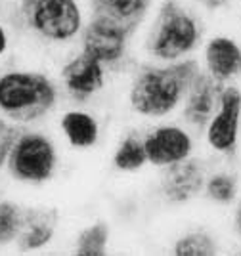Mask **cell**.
<instances>
[{
	"label": "cell",
	"mask_w": 241,
	"mask_h": 256,
	"mask_svg": "<svg viewBox=\"0 0 241 256\" xmlns=\"http://www.w3.org/2000/svg\"><path fill=\"white\" fill-rule=\"evenodd\" d=\"M109 226L98 220L83 228L75 239L73 252L79 256H104L109 252Z\"/></svg>",
	"instance_id": "cell-19"
},
{
	"label": "cell",
	"mask_w": 241,
	"mask_h": 256,
	"mask_svg": "<svg viewBox=\"0 0 241 256\" xmlns=\"http://www.w3.org/2000/svg\"><path fill=\"white\" fill-rule=\"evenodd\" d=\"M105 65L84 50L75 52L60 69V80L65 94L77 104H86L105 88Z\"/></svg>",
	"instance_id": "cell-9"
},
{
	"label": "cell",
	"mask_w": 241,
	"mask_h": 256,
	"mask_svg": "<svg viewBox=\"0 0 241 256\" xmlns=\"http://www.w3.org/2000/svg\"><path fill=\"white\" fill-rule=\"evenodd\" d=\"M231 224H233V232H235V235L241 239V199H237V203H235Z\"/></svg>",
	"instance_id": "cell-23"
},
{
	"label": "cell",
	"mask_w": 241,
	"mask_h": 256,
	"mask_svg": "<svg viewBox=\"0 0 241 256\" xmlns=\"http://www.w3.org/2000/svg\"><path fill=\"white\" fill-rule=\"evenodd\" d=\"M144 148H146L147 164L155 168H167L189 159L195 151L193 130L184 122H163L149 128L144 134Z\"/></svg>",
	"instance_id": "cell-8"
},
{
	"label": "cell",
	"mask_w": 241,
	"mask_h": 256,
	"mask_svg": "<svg viewBox=\"0 0 241 256\" xmlns=\"http://www.w3.org/2000/svg\"><path fill=\"white\" fill-rule=\"evenodd\" d=\"M2 118H4V117H2V115H0V122H2Z\"/></svg>",
	"instance_id": "cell-25"
},
{
	"label": "cell",
	"mask_w": 241,
	"mask_h": 256,
	"mask_svg": "<svg viewBox=\"0 0 241 256\" xmlns=\"http://www.w3.org/2000/svg\"><path fill=\"white\" fill-rule=\"evenodd\" d=\"M203 64L189 56L172 64L142 65L130 78L126 100L130 111L146 120H163L180 113L184 98L201 75Z\"/></svg>",
	"instance_id": "cell-1"
},
{
	"label": "cell",
	"mask_w": 241,
	"mask_h": 256,
	"mask_svg": "<svg viewBox=\"0 0 241 256\" xmlns=\"http://www.w3.org/2000/svg\"><path fill=\"white\" fill-rule=\"evenodd\" d=\"M16 16L33 36L54 46L75 42L84 27L79 0H18Z\"/></svg>",
	"instance_id": "cell-4"
},
{
	"label": "cell",
	"mask_w": 241,
	"mask_h": 256,
	"mask_svg": "<svg viewBox=\"0 0 241 256\" xmlns=\"http://www.w3.org/2000/svg\"><path fill=\"white\" fill-rule=\"evenodd\" d=\"M220 243L207 230H191L186 232L172 243L174 256H214L218 254Z\"/></svg>",
	"instance_id": "cell-18"
},
{
	"label": "cell",
	"mask_w": 241,
	"mask_h": 256,
	"mask_svg": "<svg viewBox=\"0 0 241 256\" xmlns=\"http://www.w3.org/2000/svg\"><path fill=\"white\" fill-rule=\"evenodd\" d=\"M207 174H209V168L205 160L193 155L182 162L163 168L161 182H159L163 199L170 204L191 203L203 193Z\"/></svg>",
	"instance_id": "cell-10"
},
{
	"label": "cell",
	"mask_w": 241,
	"mask_h": 256,
	"mask_svg": "<svg viewBox=\"0 0 241 256\" xmlns=\"http://www.w3.org/2000/svg\"><path fill=\"white\" fill-rule=\"evenodd\" d=\"M58 212L48 206H25L16 248L21 252H37L48 246L58 234Z\"/></svg>",
	"instance_id": "cell-14"
},
{
	"label": "cell",
	"mask_w": 241,
	"mask_h": 256,
	"mask_svg": "<svg viewBox=\"0 0 241 256\" xmlns=\"http://www.w3.org/2000/svg\"><path fill=\"white\" fill-rule=\"evenodd\" d=\"M205 36L201 18L180 0L159 4L144 38V50L155 64H172L199 50Z\"/></svg>",
	"instance_id": "cell-2"
},
{
	"label": "cell",
	"mask_w": 241,
	"mask_h": 256,
	"mask_svg": "<svg viewBox=\"0 0 241 256\" xmlns=\"http://www.w3.org/2000/svg\"><path fill=\"white\" fill-rule=\"evenodd\" d=\"M79 40L81 50L100 60L107 71H119L126 65L132 36L125 29L105 20L88 18V22H84Z\"/></svg>",
	"instance_id": "cell-7"
},
{
	"label": "cell",
	"mask_w": 241,
	"mask_h": 256,
	"mask_svg": "<svg viewBox=\"0 0 241 256\" xmlns=\"http://www.w3.org/2000/svg\"><path fill=\"white\" fill-rule=\"evenodd\" d=\"M60 102L56 80L39 69H6L0 73V115L20 126L41 122Z\"/></svg>",
	"instance_id": "cell-3"
},
{
	"label": "cell",
	"mask_w": 241,
	"mask_h": 256,
	"mask_svg": "<svg viewBox=\"0 0 241 256\" xmlns=\"http://www.w3.org/2000/svg\"><path fill=\"white\" fill-rule=\"evenodd\" d=\"M25 206L12 199H0V248L16 245L23 224Z\"/></svg>",
	"instance_id": "cell-20"
},
{
	"label": "cell",
	"mask_w": 241,
	"mask_h": 256,
	"mask_svg": "<svg viewBox=\"0 0 241 256\" xmlns=\"http://www.w3.org/2000/svg\"><path fill=\"white\" fill-rule=\"evenodd\" d=\"M10 31H8V27L4 25V23L0 22V60L8 54L10 50Z\"/></svg>",
	"instance_id": "cell-22"
},
{
	"label": "cell",
	"mask_w": 241,
	"mask_h": 256,
	"mask_svg": "<svg viewBox=\"0 0 241 256\" xmlns=\"http://www.w3.org/2000/svg\"><path fill=\"white\" fill-rule=\"evenodd\" d=\"M224 84L214 80L212 76L203 69L201 75L193 80L188 88L184 104L180 107V118L193 132H203L209 120L218 109L220 92Z\"/></svg>",
	"instance_id": "cell-11"
},
{
	"label": "cell",
	"mask_w": 241,
	"mask_h": 256,
	"mask_svg": "<svg viewBox=\"0 0 241 256\" xmlns=\"http://www.w3.org/2000/svg\"><path fill=\"white\" fill-rule=\"evenodd\" d=\"M201 64L214 80L230 84L241 76V44L230 34H212L203 42Z\"/></svg>",
	"instance_id": "cell-12"
},
{
	"label": "cell",
	"mask_w": 241,
	"mask_h": 256,
	"mask_svg": "<svg viewBox=\"0 0 241 256\" xmlns=\"http://www.w3.org/2000/svg\"><path fill=\"white\" fill-rule=\"evenodd\" d=\"M155 0H88V16L125 29L132 38L151 14Z\"/></svg>",
	"instance_id": "cell-13"
},
{
	"label": "cell",
	"mask_w": 241,
	"mask_h": 256,
	"mask_svg": "<svg viewBox=\"0 0 241 256\" xmlns=\"http://www.w3.org/2000/svg\"><path fill=\"white\" fill-rule=\"evenodd\" d=\"M21 132H23V128L16 122H10L6 118L0 122V172L6 170L8 157H10L12 150H14Z\"/></svg>",
	"instance_id": "cell-21"
},
{
	"label": "cell",
	"mask_w": 241,
	"mask_h": 256,
	"mask_svg": "<svg viewBox=\"0 0 241 256\" xmlns=\"http://www.w3.org/2000/svg\"><path fill=\"white\" fill-rule=\"evenodd\" d=\"M60 128L65 142L73 150H90L100 142V120L84 109H67L60 117Z\"/></svg>",
	"instance_id": "cell-15"
},
{
	"label": "cell",
	"mask_w": 241,
	"mask_h": 256,
	"mask_svg": "<svg viewBox=\"0 0 241 256\" xmlns=\"http://www.w3.org/2000/svg\"><path fill=\"white\" fill-rule=\"evenodd\" d=\"M241 130V88L233 82L224 84L218 109L203 130L205 144L212 153L230 157L237 150Z\"/></svg>",
	"instance_id": "cell-6"
},
{
	"label": "cell",
	"mask_w": 241,
	"mask_h": 256,
	"mask_svg": "<svg viewBox=\"0 0 241 256\" xmlns=\"http://www.w3.org/2000/svg\"><path fill=\"white\" fill-rule=\"evenodd\" d=\"M203 195L212 204L231 206L239 199V180L233 172L226 170V168L210 170L207 174V180H205Z\"/></svg>",
	"instance_id": "cell-16"
},
{
	"label": "cell",
	"mask_w": 241,
	"mask_h": 256,
	"mask_svg": "<svg viewBox=\"0 0 241 256\" xmlns=\"http://www.w3.org/2000/svg\"><path fill=\"white\" fill-rule=\"evenodd\" d=\"M111 162L117 170L125 172V174H134V172L142 170L147 164L144 136H136V134L125 136L113 151Z\"/></svg>",
	"instance_id": "cell-17"
},
{
	"label": "cell",
	"mask_w": 241,
	"mask_h": 256,
	"mask_svg": "<svg viewBox=\"0 0 241 256\" xmlns=\"http://www.w3.org/2000/svg\"><path fill=\"white\" fill-rule=\"evenodd\" d=\"M58 168L60 153L56 142L41 130H23L6 162V174L12 180L31 188L52 182Z\"/></svg>",
	"instance_id": "cell-5"
},
{
	"label": "cell",
	"mask_w": 241,
	"mask_h": 256,
	"mask_svg": "<svg viewBox=\"0 0 241 256\" xmlns=\"http://www.w3.org/2000/svg\"><path fill=\"white\" fill-rule=\"evenodd\" d=\"M205 2H209L210 6H218V4H222V2H226V0H205Z\"/></svg>",
	"instance_id": "cell-24"
}]
</instances>
